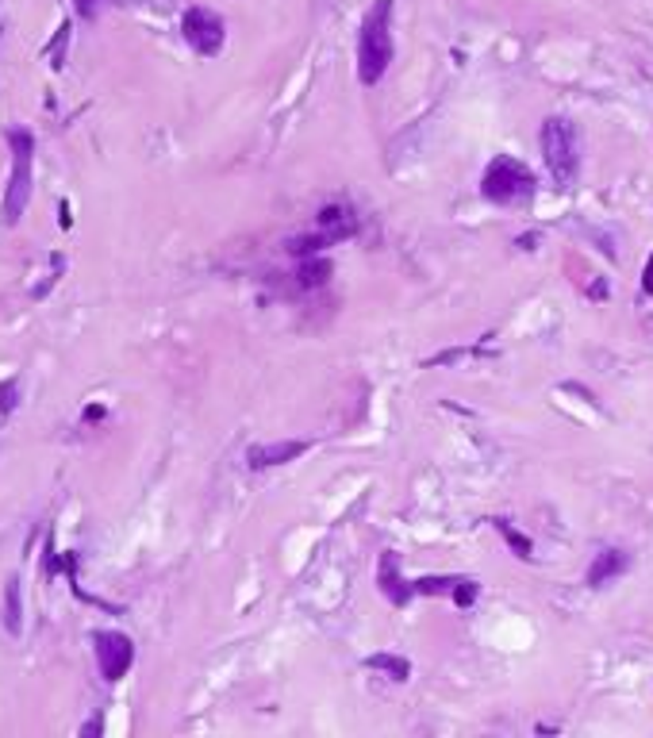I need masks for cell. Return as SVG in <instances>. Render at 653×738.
<instances>
[{
    "mask_svg": "<svg viewBox=\"0 0 653 738\" xmlns=\"http://www.w3.org/2000/svg\"><path fill=\"white\" fill-rule=\"evenodd\" d=\"M642 289L653 297V254H649V261H646V270H642Z\"/></svg>",
    "mask_w": 653,
    "mask_h": 738,
    "instance_id": "cell-18",
    "label": "cell"
},
{
    "mask_svg": "<svg viewBox=\"0 0 653 738\" xmlns=\"http://www.w3.org/2000/svg\"><path fill=\"white\" fill-rule=\"evenodd\" d=\"M392 8H396V0H377L365 12L362 35H357V81L365 89H373L388 74L392 54H396V43H392Z\"/></svg>",
    "mask_w": 653,
    "mask_h": 738,
    "instance_id": "cell-1",
    "label": "cell"
},
{
    "mask_svg": "<svg viewBox=\"0 0 653 738\" xmlns=\"http://www.w3.org/2000/svg\"><path fill=\"white\" fill-rule=\"evenodd\" d=\"M304 450H312L307 438H285V442H258V447L247 450V466L250 469H269V466H285L297 462Z\"/></svg>",
    "mask_w": 653,
    "mask_h": 738,
    "instance_id": "cell-7",
    "label": "cell"
},
{
    "mask_svg": "<svg viewBox=\"0 0 653 738\" xmlns=\"http://www.w3.org/2000/svg\"><path fill=\"white\" fill-rule=\"evenodd\" d=\"M5 139L12 146V182L5 192V223H20L31 201V170H35V135L27 127H8Z\"/></svg>",
    "mask_w": 653,
    "mask_h": 738,
    "instance_id": "cell-3",
    "label": "cell"
},
{
    "mask_svg": "<svg viewBox=\"0 0 653 738\" xmlns=\"http://www.w3.org/2000/svg\"><path fill=\"white\" fill-rule=\"evenodd\" d=\"M377 585H381V593L388 596V604H396V608H404L407 600H412L415 588H407V581L400 577V557L385 550L381 554V566H377Z\"/></svg>",
    "mask_w": 653,
    "mask_h": 738,
    "instance_id": "cell-8",
    "label": "cell"
},
{
    "mask_svg": "<svg viewBox=\"0 0 653 738\" xmlns=\"http://www.w3.org/2000/svg\"><path fill=\"white\" fill-rule=\"evenodd\" d=\"M15 408H20V381L8 377V381H0V419L12 416Z\"/></svg>",
    "mask_w": 653,
    "mask_h": 738,
    "instance_id": "cell-15",
    "label": "cell"
},
{
    "mask_svg": "<svg viewBox=\"0 0 653 738\" xmlns=\"http://www.w3.org/2000/svg\"><path fill=\"white\" fill-rule=\"evenodd\" d=\"M534 185L538 182L527 162H519L512 154H496L481 177V196L492 204H522L534 196Z\"/></svg>",
    "mask_w": 653,
    "mask_h": 738,
    "instance_id": "cell-4",
    "label": "cell"
},
{
    "mask_svg": "<svg viewBox=\"0 0 653 738\" xmlns=\"http://www.w3.org/2000/svg\"><path fill=\"white\" fill-rule=\"evenodd\" d=\"M365 669H381V674H388L392 681H407V677H412V662L396 658V654H369Z\"/></svg>",
    "mask_w": 653,
    "mask_h": 738,
    "instance_id": "cell-12",
    "label": "cell"
},
{
    "mask_svg": "<svg viewBox=\"0 0 653 738\" xmlns=\"http://www.w3.org/2000/svg\"><path fill=\"white\" fill-rule=\"evenodd\" d=\"M65 43H70V24H62L58 27V35H54V46L46 54H51V62L54 65H62V58H65Z\"/></svg>",
    "mask_w": 653,
    "mask_h": 738,
    "instance_id": "cell-17",
    "label": "cell"
},
{
    "mask_svg": "<svg viewBox=\"0 0 653 738\" xmlns=\"http://www.w3.org/2000/svg\"><path fill=\"white\" fill-rule=\"evenodd\" d=\"M331 277V261H304L300 266V285L312 289V285H323Z\"/></svg>",
    "mask_w": 653,
    "mask_h": 738,
    "instance_id": "cell-14",
    "label": "cell"
},
{
    "mask_svg": "<svg viewBox=\"0 0 653 738\" xmlns=\"http://www.w3.org/2000/svg\"><path fill=\"white\" fill-rule=\"evenodd\" d=\"M0 619H5V631L12 638H20V631H24V585L15 573L5 581V612H0Z\"/></svg>",
    "mask_w": 653,
    "mask_h": 738,
    "instance_id": "cell-10",
    "label": "cell"
},
{
    "mask_svg": "<svg viewBox=\"0 0 653 738\" xmlns=\"http://www.w3.org/2000/svg\"><path fill=\"white\" fill-rule=\"evenodd\" d=\"M181 35L185 43L192 46L196 54H204V58H216L223 51V39H227V27L223 20L211 8L204 5H192L185 15H181Z\"/></svg>",
    "mask_w": 653,
    "mask_h": 738,
    "instance_id": "cell-5",
    "label": "cell"
},
{
    "mask_svg": "<svg viewBox=\"0 0 653 738\" xmlns=\"http://www.w3.org/2000/svg\"><path fill=\"white\" fill-rule=\"evenodd\" d=\"M542 158H546L550 177L561 189L573 185V177L580 173V131L573 120L550 116L542 123Z\"/></svg>",
    "mask_w": 653,
    "mask_h": 738,
    "instance_id": "cell-2",
    "label": "cell"
},
{
    "mask_svg": "<svg viewBox=\"0 0 653 738\" xmlns=\"http://www.w3.org/2000/svg\"><path fill=\"white\" fill-rule=\"evenodd\" d=\"M81 734H101V719H93L89 727H81Z\"/></svg>",
    "mask_w": 653,
    "mask_h": 738,
    "instance_id": "cell-21",
    "label": "cell"
},
{
    "mask_svg": "<svg viewBox=\"0 0 653 738\" xmlns=\"http://www.w3.org/2000/svg\"><path fill=\"white\" fill-rule=\"evenodd\" d=\"M85 419H104V408H101V404H93L89 412H85Z\"/></svg>",
    "mask_w": 653,
    "mask_h": 738,
    "instance_id": "cell-20",
    "label": "cell"
},
{
    "mask_svg": "<svg viewBox=\"0 0 653 738\" xmlns=\"http://www.w3.org/2000/svg\"><path fill=\"white\" fill-rule=\"evenodd\" d=\"M453 604H462V608H469L473 600H477V581H469V577H457V585H453Z\"/></svg>",
    "mask_w": 653,
    "mask_h": 738,
    "instance_id": "cell-16",
    "label": "cell"
},
{
    "mask_svg": "<svg viewBox=\"0 0 653 738\" xmlns=\"http://www.w3.org/2000/svg\"><path fill=\"white\" fill-rule=\"evenodd\" d=\"M492 527H496V531H500L503 538H508V546L515 550V557H531V550H534V546H531V538H527V535H519V531L512 527L508 519H496Z\"/></svg>",
    "mask_w": 653,
    "mask_h": 738,
    "instance_id": "cell-13",
    "label": "cell"
},
{
    "mask_svg": "<svg viewBox=\"0 0 653 738\" xmlns=\"http://www.w3.org/2000/svg\"><path fill=\"white\" fill-rule=\"evenodd\" d=\"M316 223H319V235H326V242H342L357 231V220L346 208H323L316 216Z\"/></svg>",
    "mask_w": 653,
    "mask_h": 738,
    "instance_id": "cell-11",
    "label": "cell"
},
{
    "mask_svg": "<svg viewBox=\"0 0 653 738\" xmlns=\"http://www.w3.org/2000/svg\"><path fill=\"white\" fill-rule=\"evenodd\" d=\"M77 12L85 15V20H93V15H96V0H77Z\"/></svg>",
    "mask_w": 653,
    "mask_h": 738,
    "instance_id": "cell-19",
    "label": "cell"
},
{
    "mask_svg": "<svg viewBox=\"0 0 653 738\" xmlns=\"http://www.w3.org/2000/svg\"><path fill=\"white\" fill-rule=\"evenodd\" d=\"M96 665L108 684H116L127 677V669L135 665V643L123 631H96Z\"/></svg>",
    "mask_w": 653,
    "mask_h": 738,
    "instance_id": "cell-6",
    "label": "cell"
},
{
    "mask_svg": "<svg viewBox=\"0 0 653 738\" xmlns=\"http://www.w3.org/2000/svg\"><path fill=\"white\" fill-rule=\"evenodd\" d=\"M627 566H630V557L623 550H599L592 557V566H588V573H584V585L588 588H603L608 581H615L619 573H627Z\"/></svg>",
    "mask_w": 653,
    "mask_h": 738,
    "instance_id": "cell-9",
    "label": "cell"
}]
</instances>
